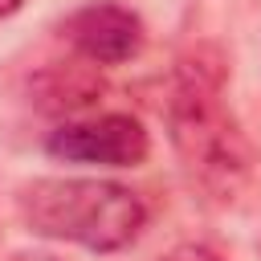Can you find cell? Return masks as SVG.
Segmentation results:
<instances>
[{
    "label": "cell",
    "mask_w": 261,
    "mask_h": 261,
    "mask_svg": "<svg viewBox=\"0 0 261 261\" xmlns=\"http://www.w3.org/2000/svg\"><path fill=\"white\" fill-rule=\"evenodd\" d=\"M163 261H220V257H216L208 245H175Z\"/></svg>",
    "instance_id": "8992f818"
},
{
    "label": "cell",
    "mask_w": 261,
    "mask_h": 261,
    "mask_svg": "<svg viewBox=\"0 0 261 261\" xmlns=\"http://www.w3.org/2000/svg\"><path fill=\"white\" fill-rule=\"evenodd\" d=\"M20 4H24V0H0V20H4V16H12Z\"/></svg>",
    "instance_id": "ba28073f"
},
{
    "label": "cell",
    "mask_w": 261,
    "mask_h": 261,
    "mask_svg": "<svg viewBox=\"0 0 261 261\" xmlns=\"http://www.w3.org/2000/svg\"><path fill=\"white\" fill-rule=\"evenodd\" d=\"M98 94H102V77H98V65H90L86 57L53 61L33 77V102L49 114H77Z\"/></svg>",
    "instance_id": "5b68a950"
},
{
    "label": "cell",
    "mask_w": 261,
    "mask_h": 261,
    "mask_svg": "<svg viewBox=\"0 0 261 261\" xmlns=\"http://www.w3.org/2000/svg\"><path fill=\"white\" fill-rule=\"evenodd\" d=\"M45 151L65 163H98V167H135L147 159L151 139L135 114H102L86 122H61Z\"/></svg>",
    "instance_id": "3957f363"
},
{
    "label": "cell",
    "mask_w": 261,
    "mask_h": 261,
    "mask_svg": "<svg viewBox=\"0 0 261 261\" xmlns=\"http://www.w3.org/2000/svg\"><path fill=\"white\" fill-rule=\"evenodd\" d=\"M65 37L90 65H122L143 49V20L114 0H94L65 20Z\"/></svg>",
    "instance_id": "277c9868"
},
{
    "label": "cell",
    "mask_w": 261,
    "mask_h": 261,
    "mask_svg": "<svg viewBox=\"0 0 261 261\" xmlns=\"http://www.w3.org/2000/svg\"><path fill=\"white\" fill-rule=\"evenodd\" d=\"M224 57L200 45L179 57L167 98V135L188 179L216 204H232L253 175V143L224 106Z\"/></svg>",
    "instance_id": "6da1fadb"
},
{
    "label": "cell",
    "mask_w": 261,
    "mask_h": 261,
    "mask_svg": "<svg viewBox=\"0 0 261 261\" xmlns=\"http://www.w3.org/2000/svg\"><path fill=\"white\" fill-rule=\"evenodd\" d=\"M8 261H57L53 253H37V249H29V253H12Z\"/></svg>",
    "instance_id": "52a82bcc"
},
{
    "label": "cell",
    "mask_w": 261,
    "mask_h": 261,
    "mask_svg": "<svg viewBox=\"0 0 261 261\" xmlns=\"http://www.w3.org/2000/svg\"><path fill=\"white\" fill-rule=\"evenodd\" d=\"M16 208L29 232L90 253H118L147 224L143 200L114 179H33L20 188Z\"/></svg>",
    "instance_id": "7a4b0ae2"
}]
</instances>
